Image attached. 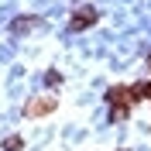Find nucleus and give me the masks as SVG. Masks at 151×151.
<instances>
[{
	"label": "nucleus",
	"mask_w": 151,
	"mask_h": 151,
	"mask_svg": "<svg viewBox=\"0 0 151 151\" xmlns=\"http://www.w3.org/2000/svg\"><path fill=\"white\" fill-rule=\"evenodd\" d=\"M93 21H96V10L93 7H83L72 21H69V28H72V31H86V24H93Z\"/></svg>",
	"instance_id": "1"
},
{
	"label": "nucleus",
	"mask_w": 151,
	"mask_h": 151,
	"mask_svg": "<svg viewBox=\"0 0 151 151\" xmlns=\"http://www.w3.org/2000/svg\"><path fill=\"white\" fill-rule=\"evenodd\" d=\"M35 24H38V17H17V21H14V24H10V28L17 31V35H24V31H31V28H35Z\"/></svg>",
	"instance_id": "2"
},
{
	"label": "nucleus",
	"mask_w": 151,
	"mask_h": 151,
	"mask_svg": "<svg viewBox=\"0 0 151 151\" xmlns=\"http://www.w3.org/2000/svg\"><path fill=\"white\" fill-rule=\"evenodd\" d=\"M4 151H21V137H7L4 141Z\"/></svg>",
	"instance_id": "3"
}]
</instances>
